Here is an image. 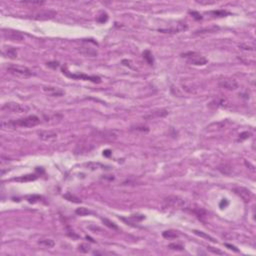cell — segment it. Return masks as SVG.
<instances>
[{"label": "cell", "instance_id": "obj_25", "mask_svg": "<svg viewBox=\"0 0 256 256\" xmlns=\"http://www.w3.org/2000/svg\"><path fill=\"white\" fill-rule=\"evenodd\" d=\"M64 198H66L68 201L74 202V203H80V202H81V200H80L78 197H76V196H74V195H71L70 193H67V194H65V195H64Z\"/></svg>", "mask_w": 256, "mask_h": 256}, {"label": "cell", "instance_id": "obj_14", "mask_svg": "<svg viewBox=\"0 0 256 256\" xmlns=\"http://www.w3.org/2000/svg\"><path fill=\"white\" fill-rule=\"evenodd\" d=\"M38 136L42 140H52L57 137V133L53 131H40L38 132Z\"/></svg>", "mask_w": 256, "mask_h": 256}, {"label": "cell", "instance_id": "obj_42", "mask_svg": "<svg viewBox=\"0 0 256 256\" xmlns=\"http://www.w3.org/2000/svg\"><path fill=\"white\" fill-rule=\"evenodd\" d=\"M223 205H224V207H225V206H227V205H228V202H227V200H226V199H223V200H222V202H221V203H220V207L222 208Z\"/></svg>", "mask_w": 256, "mask_h": 256}, {"label": "cell", "instance_id": "obj_22", "mask_svg": "<svg viewBox=\"0 0 256 256\" xmlns=\"http://www.w3.org/2000/svg\"><path fill=\"white\" fill-rule=\"evenodd\" d=\"M143 57L145 60L147 61V63L149 65H153L154 63V59H153V56H152V53H151L149 50H145L143 52Z\"/></svg>", "mask_w": 256, "mask_h": 256}, {"label": "cell", "instance_id": "obj_38", "mask_svg": "<svg viewBox=\"0 0 256 256\" xmlns=\"http://www.w3.org/2000/svg\"><path fill=\"white\" fill-rule=\"evenodd\" d=\"M239 47H240L241 49H244V50H248V51H253V50H254V47H253V46L245 45V44H241V45H239Z\"/></svg>", "mask_w": 256, "mask_h": 256}, {"label": "cell", "instance_id": "obj_36", "mask_svg": "<svg viewBox=\"0 0 256 256\" xmlns=\"http://www.w3.org/2000/svg\"><path fill=\"white\" fill-rule=\"evenodd\" d=\"M131 130H136V131H142V132H147L149 131L147 127L145 126H137V127H132Z\"/></svg>", "mask_w": 256, "mask_h": 256}, {"label": "cell", "instance_id": "obj_2", "mask_svg": "<svg viewBox=\"0 0 256 256\" xmlns=\"http://www.w3.org/2000/svg\"><path fill=\"white\" fill-rule=\"evenodd\" d=\"M181 56L183 58H185L189 64L196 65V66H202V65H205L207 63V59L197 52H186L183 53Z\"/></svg>", "mask_w": 256, "mask_h": 256}, {"label": "cell", "instance_id": "obj_40", "mask_svg": "<svg viewBox=\"0 0 256 256\" xmlns=\"http://www.w3.org/2000/svg\"><path fill=\"white\" fill-rule=\"evenodd\" d=\"M225 246L227 247L228 249H230V250H232V251H234V252H239V250H238L236 247L235 246H233V245H231V244H228V243H226L225 244Z\"/></svg>", "mask_w": 256, "mask_h": 256}, {"label": "cell", "instance_id": "obj_30", "mask_svg": "<svg viewBox=\"0 0 256 256\" xmlns=\"http://www.w3.org/2000/svg\"><path fill=\"white\" fill-rule=\"evenodd\" d=\"M211 14H213V15H215V16H218V17H223L225 15H228L229 13L225 10H216V11H212Z\"/></svg>", "mask_w": 256, "mask_h": 256}, {"label": "cell", "instance_id": "obj_7", "mask_svg": "<svg viewBox=\"0 0 256 256\" xmlns=\"http://www.w3.org/2000/svg\"><path fill=\"white\" fill-rule=\"evenodd\" d=\"M2 33H3V37L5 39L15 41V42H21L24 38L22 33H20L19 31L13 30V29H3Z\"/></svg>", "mask_w": 256, "mask_h": 256}, {"label": "cell", "instance_id": "obj_35", "mask_svg": "<svg viewBox=\"0 0 256 256\" xmlns=\"http://www.w3.org/2000/svg\"><path fill=\"white\" fill-rule=\"evenodd\" d=\"M21 3L29 5H42L44 4V1H22Z\"/></svg>", "mask_w": 256, "mask_h": 256}, {"label": "cell", "instance_id": "obj_3", "mask_svg": "<svg viewBox=\"0 0 256 256\" xmlns=\"http://www.w3.org/2000/svg\"><path fill=\"white\" fill-rule=\"evenodd\" d=\"M184 205H185V201L178 196H168L163 200V208L166 209H179V208H183Z\"/></svg>", "mask_w": 256, "mask_h": 256}, {"label": "cell", "instance_id": "obj_23", "mask_svg": "<svg viewBox=\"0 0 256 256\" xmlns=\"http://www.w3.org/2000/svg\"><path fill=\"white\" fill-rule=\"evenodd\" d=\"M76 214H78V215L80 216H85V215H89V214H91L92 212L89 209H87V208L85 207H80V208H77V209L75 210Z\"/></svg>", "mask_w": 256, "mask_h": 256}, {"label": "cell", "instance_id": "obj_32", "mask_svg": "<svg viewBox=\"0 0 256 256\" xmlns=\"http://www.w3.org/2000/svg\"><path fill=\"white\" fill-rule=\"evenodd\" d=\"M251 136V133L248 132V131H245V132H242L241 134L239 135V138H238V141H243L245 139L249 138Z\"/></svg>", "mask_w": 256, "mask_h": 256}, {"label": "cell", "instance_id": "obj_8", "mask_svg": "<svg viewBox=\"0 0 256 256\" xmlns=\"http://www.w3.org/2000/svg\"><path fill=\"white\" fill-rule=\"evenodd\" d=\"M233 191L239 196L241 199H243L245 202H249L252 198V193L249 189L245 188V187H235Z\"/></svg>", "mask_w": 256, "mask_h": 256}, {"label": "cell", "instance_id": "obj_31", "mask_svg": "<svg viewBox=\"0 0 256 256\" xmlns=\"http://www.w3.org/2000/svg\"><path fill=\"white\" fill-rule=\"evenodd\" d=\"M41 199V196L39 195H30L27 197V200L29 203H35V202H37L38 200H40Z\"/></svg>", "mask_w": 256, "mask_h": 256}, {"label": "cell", "instance_id": "obj_20", "mask_svg": "<svg viewBox=\"0 0 256 256\" xmlns=\"http://www.w3.org/2000/svg\"><path fill=\"white\" fill-rule=\"evenodd\" d=\"M193 232H194V234L198 235V236H200V237H202V238H204V239H207V240H209V241H211V242H214V243L216 242V240L214 239L213 237H211L210 235L206 234V233H205V232H203V231H199V230H193Z\"/></svg>", "mask_w": 256, "mask_h": 256}, {"label": "cell", "instance_id": "obj_17", "mask_svg": "<svg viewBox=\"0 0 256 256\" xmlns=\"http://www.w3.org/2000/svg\"><path fill=\"white\" fill-rule=\"evenodd\" d=\"M186 28H187L186 25L178 24V27H173L169 29H159V32H163V33H178L179 31L185 30Z\"/></svg>", "mask_w": 256, "mask_h": 256}, {"label": "cell", "instance_id": "obj_21", "mask_svg": "<svg viewBox=\"0 0 256 256\" xmlns=\"http://www.w3.org/2000/svg\"><path fill=\"white\" fill-rule=\"evenodd\" d=\"M38 243L41 244V245H44L46 247H48V248H52V247H54L55 245V242L53 241L52 239H49V238H45V239H40L39 241H38Z\"/></svg>", "mask_w": 256, "mask_h": 256}, {"label": "cell", "instance_id": "obj_5", "mask_svg": "<svg viewBox=\"0 0 256 256\" xmlns=\"http://www.w3.org/2000/svg\"><path fill=\"white\" fill-rule=\"evenodd\" d=\"M2 111H6L10 113H25L29 111V107L25 104H20L16 102H9L5 103L1 107Z\"/></svg>", "mask_w": 256, "mask_h": 256}, {"label": "cell", "instance_id": "obj_4", "mask_svg": "<svg viewBox=\"0 0 256 256\" xmlns=\"http://www.w3.org/2000/svg\"><path fill=\"white\" fill-rule=\"evenodd\" d=\"M7 71L11 74L18 77H21V78H28L33 75L32 71L30 69H28L27 67L24 66H19V65H15V64H11L7 66Z\"/></svg>", "mask_w": 256, "mask_h": 256}, {"label": "cell", "instance_id": "obj_1", "mask_svg": "<svg viewBox=\"0 0 256 256\" xmlns=\"http://www.w3.org/2000/svg\"><path fill=\"white\" fill-rule=\"evenodd\" d=\"M40 123V119L35 115L27 116L25 118H20L17 120L11 121H2L1 126L3 128H15V127H34Z\"/></svg>", "mask_w": 256, "mask_h": 256}, {"label": "cell", "instance_id": "obj_24", "mask_svg": "<svg viewBox=\"0 0 256 256\" xmlns=\"http://www.w3.org/2000/svg\"><path fill=\"white\" fill-rule=\"evenodd\" d=\"M102 221H103L104 224L107 226V227L111 228V229H113V230H118V229H119V227L115 224L114 222L110 221V220H108L107 218H102Z\"/></svg>", "mask_w": 256, "mask_h": 256}, {"label": "cell", "instance_id": "obj_18", "mask_svg": "<svg viewBox=\"0 0 256 256\" xmlns=\"http://www.w3.org/2000/svg\"><path fill=\"white\" fill-rule=\"evenodd\" d=\"M35 179H37V175H35V174H29V175H24V176H21L18 178H14V180L18 181V182H28V181H33Z\"/></svg>", "mask_w": 256, "mask_h": 256}, {"label": "cell", "instance_id": "obj_39", "mask_svg": "<svg viewBox=\"0 0 256 256\" xmlns=\"http://www.w3.org/2000/svg\"><path fill=\"white\" fill-rule=\"evenodd\" d=\"M189 13L191 14V15L194 17V18L196 19V20H200L202 17H201V15L200 14H199L198 12H196V11H189Z\"/></svg>", "mask_w": 256, "mask_h": 256}, {"label": "cell", "instance_id": "obj_27", "mask_svg": "<svg viewBox=\"0 0 256 256\" xmlns=\"http://www.w3.org/2000/svg\"><path fill=\"white\" fill-rule=\"evenodd\" d=\"M89 250H90V246L89 244H86V243H82L78 245V251L81 252V253H87Z\"/></svg>", "mask_w": 256, "mask_h": 256}, {"label": "cell", "instance_id": "obj_28", "mask_svg": "<svg viewBox=\"0 0 256 256\" xmlns=\"http://www.w3.org/2000/svg\"><path fill=\"white\" fill-rule=\"evenodd\" d=\"M192 212L195 213L199 218L206 215V211H205L204 209H202V208H194V209L192 210Z\"/></svg>", "mask_w": 256, "mask_h": 256}, {"label": "cell", "instance_id": "obj_34", "mask_svg": "<svg viewBox=\"0 0 256 256\" xmlns=\"http://www.w3.org/2000/svg\"><path fill=\"white\" fill-rule=\"evenodd\" d=\"M107 19H108V15H107L106 13H102V14H101V15L97 18V21L100 22V23H104V22L107 21Z\"/></svg>", "mask_w": 256, "mask_h": 256}, {"label": "cell", "instance_id": "obj_29", "mask_svg": "<svg viewBox=\"0 0 256 256\" xmlns=\"http://www.w3.org/2000/svg\"><path fill=\"white\" fill-rule=\"evenodd\" d=\"M168 248H170L172 250H177V251H182L184 249V247L181 245V244H178V243H171L168 245Z\"/></svg>", "mask_w": 256, "mask_h": 256}, {"label": "cell", "instance_id": "obj_11", "mask_svg": "<svg viewBox=\"0 0 256 256\" xmlns=\"http://www.w3.org/2000/svg\"><path fill=\"white\" fill-rule=\"evenodd\" d=\"M54 16H56V12H54V11H42V12H39L33 15L32 18L36 20H47L53 18Z\"/></svg>", "mask_w": 256, "mask_h": 256}, {"label": "cell", "instance_id": "obj_12", "mask_svg": "<svg viewBox=\"0 0 256 256\" xmlns=\"http://www.w3.org/2000/svg\"><path fill=\"white\" fill-rule=\"evenodd\" d=\"M2 55L6 58L9 59H16L17 58V50L14 47L10 46H5L2 49Z\"/></svg>", "mask_w": 256, "mask_h": 256}, {"label": "cell", "instance_id": "obj_9", "mask_svg": "<svg viewBox=\"0 0 256 256\" xmlns=\"http://www.w3.org/2000/svg\"><path fill=\"white\" fill-rule=\"evenodd\" d=\"M167 114H168V111L166 109H157V110H153V111L148 112L146 115L143 116V118L146 119V120H151V119L164 117V116H166Z\"/></svg>", "mask_w": 256, "mask_h": 256}, {"label": "cell", "instance_id": "obj_15", "mask_svg": "<svg viewBox=\"0 0 256 256\" xmlns=\"http://www.w3.org/2000/svg\"><path fill=\"white\" fill-rule=\"evenodd\" d=\"M43 90L51 96H62L64 94V91L57 87H44Z\"/></svg>", "mask_w": 256, "mask_h": 256}, {"label": "cell", "instance_id": "obj_26", "mask_svg": "<svg viewBox=\"0 0 256 256\" xmlns=\"http://www.w3.org/2000/svg\"><path fill=\"white\" fill-rule=\"evenodd\" d=\"M86 166H87L89 169H92V170H94V169H98V168H105V166L104 165L100 164V163H94V162L87 163Z\"/></svg>", "mask_w": 256, "mask_h": 256}, {"label": "cell", "instance_id": "obj_37", "mask_svg": "<svg viewBox=\"0 0 256 256\" xmlns=\"http://www.w3.org/2000/svg\"><path fill=\"white\" fill-rule=\"evenodd\" d=\"M47 66L52 68V69H56V68L59 67V62L57 61H51V62H48L47 63Z\"/></svg>", "mask_w": 256, "mask_h": 256}, {"label": "cell", "instance_id": "obj_33", "mask_svg": "<svg viewBox=\"0 0 256 256\" xmlns=\"http://www.w3.org/2000/svg\"><path fill=\"white\" fill-rule=\"evenodd\" d=\"M207 250H209V251H211L212 253H214V254H219V255H223L224 254V252L221 251V250L217 249V248H214V247H211V246H207Z\"/></svg>", "mask_w": 256, "mask_h": 256}, {"label": "cell", "instance_id": "obj_16", "mask_svg": "<svg viewBox=\"0 0 256 256\" xmlns=\"http://www.w3.org/2000/svg\"><path fill=\"white\" fill-rule=\"evenodd\" d=\"M79 51L80 53H82V54H84L86 56H92V57H94V56H97V51L93 48H91V47H87V46H82V47H79Z\"/></svg>", "mask_w": 256, "mask_h": 256}, {"label": "cell", "instance_id": "obj_10", "mask_svg": "<svg viewBox=\"0 0 256 256\" xmlns=\"http://www.w3.org/2000/svg\"><path fill=\"white\" fill-rule=\"evenodd\" d=\"M219 86H221L222 88H225L227 90H236L238 88V83L235 79H222L219 81Z\"/></svg>", "mask_w": 256, "mask_h": 256}, {"label": "cell", "instance_id": "obj_41", "mask_svg": "<svg viewBox=\"0 0 256 256\" xmlns=\"http://www.w3.org/2000/svg\"><path fill=\"white\" fill-rule=\"evenodd\" d=\"M93 255H105V254H112L111 252H105V251H93Z\"/></svg>", "mask_w": 256, "mask_h": 256}, {"label": "cell", "instance_id": "obj_13", "mask_svg": "<svg viewBox=\"0 0 256 256\" xmlns=\"http://www.w3.org/2000/svg\"><path fill=\"white\" fill-rule=\"evenodd\" d=\"M218 30H219L218 26H210V27H205V28L198 29V30L194 31V33H193L192 35L193 36H199V35H203V34L214 33V32H216Z\"/></svg>", "mask_w": 256, "mask_h": 256}, {"label": "cell", "instance_id": "obj_19", "mask_svg": "<svg viewBox=\"0 0 256 256\" xmlns=\"http://www.w3.org/2000/svg\"><path fill=\"white\" fill-rule=\"evenodd\" d=\"M162 236L164 238H167V239H174V238H178V233L177 231H174V230H167V231H164L162 233Z\"/></svg>", "mask_w": 256, "mask_h": 256}, {"label": "cell", "instance_id": "obj_43", "mask_svg": "<svg viewBox=\"0 0 256 256\" xmlns=\"http://www.w3.org/2000/svg\"><path fill=\"white\" fill-rule=\"evenodd\" d=\"M110 154H111V151H110V150H105V151H103V155H105V156H110Z\"/></svg>", "mask_w": 256, "mask_h": 256}, {"label": "cell", "instance_id": "obj_6", "mask_svg": "<svg viewBox=\"0 0 256 256\" xmlns=\"http://www.w3.org/2000/svg\"><path fill=\"white\" fill-rule=\"evenodd\" d=\"M62 72H63L66 76L70 77V78H73V79L88 80V81H91L93 83H100L101 82V79L98 76H88V75H85V74H71L69 71L66 69V67H62Z\"/></svg>", "mask_w": 256, "mask_h": 256}]
</instances>
